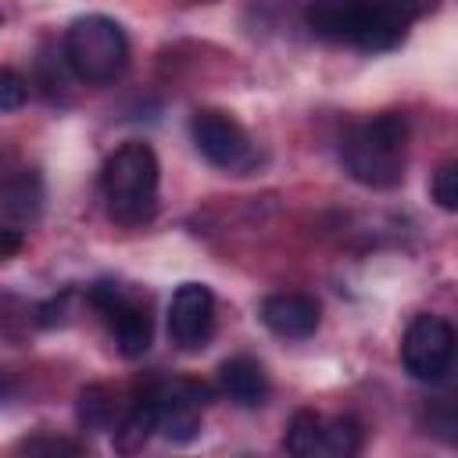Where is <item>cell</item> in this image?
I'll return each mask as SVG.
<instances>
[{"mask_svg":"<svg viewBox=\"0 0 458 458\" xmlns=\"http://www.w3.org/2000/svg\"><path fill=\"white\" fill-rule=\"evenodd\" d=\"M433 7L437 0H311L304 18L322 39L358 50H390L404 39L408 25Z\"/></svg>","mask_w":458,"mask_h":458,"instance_id":"obj_1","label":"cell"},{"mask_svg":"<svg viewBox=\"0 0 458 458\" xmlns=\"http://www.w3.org/2000/svg\"><path fill=\"white\" fill-rule=\"evenodd\" d=\"M340 161L347 175L369 190L397 186L408 165V122L386 111V114L351 125L340 140Z\"/></svg>","mask_w":458,"mask_h":458,"instance_id":"obj_2","label":"cell"},{"mask_svg":"<svg viewBox=\"0 0 458 458\" xmlns=\"http://www.w3.org/2000/svg\"><path fill=\"white\" fill-rule=\"evenodd\" d=\"M157 182H161L157 154L140 140L122 143L104 161L100 172L107 215L122 225H143L157 211Z\"/></svg>","mask_w":458,"mask_h":458,"instance_id":"obj_3","label":"cell"},{"mask_svg":"<svg viewBox=\"0 0 458 458\" xmlns=\"http://www.w3.org/2000/svg\"><path fill=\"white\" fill-rule=\"evenodd\" d=\"M64 61L89 86L114 82L129 64L125 29L107 14H82L64 32Z\"/></svg>","mask_w":458,"mask_h":458,"instance_id":"obj_4","label":"cell"},{"mask_svg":"<svg viewBox=\"0 0 458 458\" xmlns=\"http://www.w3.org/2000/svg\"><path fill=\"white\" fill-rule=\"evenodd\" d=\"M454 354V333L440 315H415L401 340V365L419 383H437L447 376Z\"/></svg>","mask_w":458,"mask_h":458,"instance_id":"obj_5","label":"cell"},{"mask_svg":"<svg viewBox=\"0 0 458 458\" xmlns=\"http://www.w3.org/2000/svg\"><path fill=\"white\" fill-rule=\"evenodd\" d=\"M89 301L107 318L118 354L122 358H143L150 340H154V322H150L147 304L132 301L118 283H97L89 290Z\"/></svg>","mask_w":458,"mask_h":458,"instance_id":"obj_6","label":"cell"},{"mask_svg":"<svg viewBox=\"0 0 458 458\" xmlns=\"http://www.w3.org/2000/svg\"><path fill=\"white\" fill-rule=\"evenodd\" d=\"M147 394L154 397L157 433L165 440L190 444L200 433V415H204V404L211 401V386L197 379H175V383H157Z\"/></svg>","mask_w":458,"mask_h":458,"instance_id":"obj_7","label":"cell"},{"mask_svg":"<svg viewBox=\"0 0 458 458\" xmlns=\"http://www.w3.org/2000/svg\"><path fill=\"white\" fill-rule=\"evenodd\" d=\"M190 132H193L197 150L215 168L236 172V168H247L250 165V140H247L243 125L233 114L215 111V107H200L190 118Z\"/></svg>","mask_w":458,"mask_h":458,"instance_id":"obj_8","label":"cell"},{"mask_svg":"<svg viewBox=\"0 0 458 458\" xmlns=\"http://www.w3.org/2000/svg\"><path fill=\"white\" fill-rule=\"evenodd\" d=\"M215 333V293L204 283H182L168 304V336L182 351L208 347Z\"/></svg>","mask_w":458,"mask_h":458,"instance_id":"obj_9","label":"cell"},{"mask_svg":"<svg viewBox=\"0 0 458 458\" xmlns=\"http://www.w3.org/2000/svg\"><path fill=\"white\" fill-rule=\"evenodd\" d=\"M261 322L283 340H304L318 329V304L308 293H272L261 304Z\"/></svg>","mask_w":458,"mask_h":458,"instance_id":"obj_10","label":"cell"},{"mask_svg":"<svg viewBox=\"0 0 458 458\" xmlns=\"http://www.w3.org/2000/svg\"><path fill=\"white\" fill-rule=\"evenodd\" d=\"M218 386H222V394L229 397V401H236V404H243V408H258V404H265V397H268V372L261 369V361L258 358H250V354H236V358H229V361H222V369H218Z\"/></svg>","mask_w":458,"mask_h":458,"instance_id":"obj_11","label":"cell"},{"mask_svg":"<svg viewBox=\"0 0 458 458\" xmlns=\"http://www.w3.org/2000/svg\"><path fill=\"white\" fill-rule=\"evenodd\" d=\"M154 433H157L154 397L143 394V397L125 411V419L118 422V429H114V451H118V454H136V451L147 447V440H150Z\"/></svg>","mask_w":458,"mask_h":458,"instance_id":"obj_12","label":"cell"},{"mask_svg":"<svg viewBox=\"0 0 458 458\" xmlns=\"http://www.w3.org/2000/svg\"><path fill=\"white\" fill-rule=\"evenodd\" d=\"M361 422L351 415L340 419H322V437H318V458H351L361 451Z\"/></svg>","mask_w":458,"mask_h":458,"instance_id":"obj_13","label":"cell"},{"mask_svg":"<svg viewBox=\"0 0 458 458\" xmlns=\"http://www.w3.org/2000/svg\"><path fill=\"white\" fill-rule=\"evenodd\" d=\"M318 437H322V415L311 408H301L286 426V451L297 458H318Z\"/></svg>","mask_w":458,"mask_h":458,"instance_id":"obj_14","label":"cell"},{"mask_svg":"<svg viewBox=\"0 0 458 458\" xmlns=\"http://www.w3.org/2000/svg\"><path fill=\"white\" fill-rule=\"evenodd\" d=\"M433 200L444 208V211H454L458 208V165L454 161H444L433 175V186H429Z\"/></svg>","mask_w":458,"mask_h":458,"instance_id":"obj_15","label":"cell"},{"mask_svg":"<svg viewBox=\"0 0 458 458\" xmlns=\"http://www.w3.org/2000/svg\"><path fill=\"white\" fill-rule=\"evenodd\" d=\"M79 415L86 426H104L111 419V401H107V390L104 386H86L82 397H79Z\"/></svg>","mask_w":458,"mask_h":458,"instance_id":"obj_16","label":"cell"},{"mask_svg":"<svg viewBox=\"0 0 458 458\" xmlns=\"http://www.w3.org/2000/svg\"><path fill=\"white\" fill-rule=\"evenodd\" d=\"M25 100H29V82L18 72L0 68V111H18Z\"/></svg>","mask_w":458,"mask_h":458,"instance_id":"obj_17","label":"cell"},{"mask_svg":"<svg viewBox=\"0 0 458 458\" xmlns=\"http://www.w3.org/2000/svg\"><path fill=\"white\" fill-rule=\"evenodd\" d=\"M18 447L29 454H79L82 451V444H72L61 437H32V440H21Z\"/></svg>","mask_w":458,"mask_h":458,"instance_id":"obj_18","label":"cell"},{"mask_svg":"<svg viewBox=\"0 0 458 458\" xmlns=\"http://www.w3.org/2000/svg\"><path fill=\"white\" fill-rule=\"evenodd\" d=\"M21 247H25V236L18 229H0V261L4 258H14Z\"/></svg>","mask_w":458,"mask_h":458,"instance_id":"obj_19","label":"cell"},{"mask_svg":"<svg viewBox=\"0 0 458 458\" xmlns=\"http://www.w3.org/2000/svg\"><path fill=\"white\" fill-rule=\"evenodd\" d=\"M0 397H4V379H0Z\"/></svg>","mask_w":458,"mask_h":458,"instance_id":"obj_20","label":"cell"}]
</instances>
